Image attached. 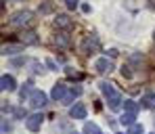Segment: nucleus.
<instances>
[{
	"label": "nucleus",
	"instance_id": "1",
	"mask_svg": "<svg viewBox=\"0 0 155 134\" xmlns=\"http://www.w3.org/2000/svg\"><path fill=\"white\" fill-rule=\"evenodd\" d=\"M31 21V13L29 11H19L11 17V25L13 27H21V25H27Z\"/></svg>",
	"mask_w": 155,
	"mask_h": 134
},
{
	"label": "nucleus",
	"instance_id": "2",
	"mask_svg": "<svg viewBox=\"0 0 155 134\" xmlns=\"http://www.w3.org/2000/svg\"><path fill=\"white\" fill-rule=\"evenodd\" d=\"M46 101H48V99H46V94H44L42 90H34V92L29 94V105H31V107H44Z\"/></svg>",
	"mask_w": 155,
	"mask_h": 134
},
{
	"label": "nucleus",
	"instance_id": "3",
	"mask_svg": "<svg viewBox=\"0 0 155 134\" xmlns=\"http://www.w3.org/2000/svg\"><path fill=\"white\" fill-rule=\"evenodd\" d=\"M82 51L86 54H90V53H97L99 51V40L94 38V36H88L84 42H82Z\"/></svg>",
	"mask_w": 155,
	"mask_h": 134
},
{
	"label": "nucleus",
	"instance_id": "4",
	"mask_svg": "<svg viewBox=\"0 0 155 134\" xmlns=\"http://www.w3.org/2000/svg\"><path fill=\"white\" fill-rule=\"evenodd\" d=\"M94 69L99 71V74H109V71H113V63L109 61V59H97V63H94Z\"/></svg>",
	"mask_w": 155,
	"mask_h": 134
},
{
	"label": "nucleus",
	"instance_id": "5",
	"mask_svg": "<svg viewBox=\"0 0 155 134\" xmlns=\"http://www.w3.org/2000/svg\"><path fill=\"white\" fill-rule=\"evenodd\" d=\"M42 119H44V117H42L40 113L29 115V117H27V122H25V126L31 130V132H38V130H40V126H42Z\"/></svg>",
	"mask_w": 155,
	"mask_h": 134
},
{
	"label": "nucleus",
	"instance_id": "6",
	"mask_svg": "<svg viewBox=\"0 0 155 134\" xmlns=\"http://www.w3.org/2000/svg\"><path fill=\"white\" fill-rule=\"evenodd\" d=\"M23 51V42H19V44H13V42H8V44H4L2 46V53L4 54H17Z\"/></svg>",
	"mask_w": 155,
	"mask_h": 134
},
{
	"label": "nucleus",
	"instance_id": "7",
	"mask_svg": "<svg viewBox=\"0 0 155 134\" xmlns=\"http://www.w3.org/2000/svg\"><path fill=\"white\" fill-rule=\"evenodd\" d=\"M69 115H71L74 119H84V117H86V107H84V105H74V107L69 109Z\"/></svg>",
	"mask_w": 155,
	"mask_h": 134
},
{
	"label": "nucleus",
	"instance_id": "8",
	"mask_svg": "<svg viewBox=\"0 0 155 134\" xmlns=\"http://www.w3.org/2000/svg\"><path fill=\"white\" fill-rule=\"evenodd\" d=\"M51 96L54 99V101H63V99H65V86H63V84H57V86H52Z\"/></svg>",
	"mask_w": 155,
	"mask_h": 134
},
{
	"label": "nucleus",
	"instance_id": "9",
	"mask_svg": "<svg viewBox=\"0 0 155 134\" xmlns=\"http://www.w3.org/2000/svg\"><path fill=\"white\" fill-rule=\"evenodd\" d=\"M54 25L61 27V29H69V27H71V21H69V17H67V15H57Z\"/></svg>",
	"mask_w": 155,
	"mask_h": 134
},
{
	"label": "nucleus",
	"instance_id": "10",
	"mask_svg": "<svg viewBox=\"0 0 155 134\" xmlns=\"http://www.w3.org/2000/svg\"><path fill=\"white\" fill-rule=\"evenodd\" d=\"M0 86H2V90H15V78L13 76H2V80H0Z\"/></svg>",
	"mask_w": 155,
	"mask_h": 134
},
{
	"label": "nucleus",
	"instance_id": "11",
	"mask_svg": "<svg viewBox=\"0 0 155 134\" xmlns=\"http://www.w3.org/2000/svg\"><path fill=\"white\" fill-rule=\"evenodd\" d=\"M38 40H40V38H38L34 31H23V34H21V42H23V44H38Z\"/></svg>",
	"mask_w": 155,
	"mask_h": 134
},
{
	"label": "nucleus",
	"instance_id": "12",
	"mask_svg": "<svg viewBox=\"0 0 155 134\" xmlns=\"http://www.w3.org/2000/svg\"><path fill=\"white\" fill-rule=\"evenodd\" d=\"M107 103H109V109H113V111H117V109L122 107V96H120V94L115 92L113 96H109V99H107Z\"/></svg>",
	"mask_w": 155,
	"mask_h": 134
},
{
	"label": "nucleus",
	"instance_id": "13",
	"mask_svg": "<svg viewBox=\"0 0 155 134\" xmlns=\"http://www.w3.org/2000/svg\"><path fill=\"white\" fill-rule=\"evenodd\" d=\"M99 88H101V92H103V94L107 96V99L115 94V90H113V84H107V82H101V84H99Z\"/></svg>",
	"mask_w": 155,
	"mask_h": 134
},
{
	"label": "nucleus",
	"instance_id": "14",
	"mask_svg": "<svg viewBox=\"0 0 155 134\" xmlns=\"http://www.w3.org/2000/svg\"><path fill=\"white\" fill-rule=\"evenodd\" d=\"M84 134H103V132L99 130V126L94 122H88V124H84Z\"/></svg>",
	"mask_w": 155,
	"mask_h": 134
},
{
	"label": "nucleus",
	"instance_id": "15",
	"mask_svg": "<svg viewBox=\"0 0 155 134\" xmlns=\"http://www.w3.org/2000/svg\"><path fill=\"white\" fill-rule=\"evenodd\" d=\"M80 92H82L80 88H71V90H69V92L65 94V99H63V103H71V101H74L76 96H80Z\"/></svg>",
	"mask_w": 155,
	"mask_h": 134
},
{
	"label": "nucleus",
	"instance_id": "16",
	"mask_svg": "<svg viewBox=\"0 0 155 134\" xmlns=\"http://www.w3.org/2000/svg\"><path fill=\"white\" fill-rule=\"evenodd\" d=\"M120 122H122L124 126H134V113H124V115L120 117Z\"/></svg>",
	"mask_w": 155,
	"mask_h": 134
},
{
	"label": "nucleus",
	"instance_id": "17",
	"mask_svg": "<svg viewBox=\"0 0 155 134\" xmlns=\"http://www.w3.org/2000/svg\"><path fill=\"white\" fill-rule=\"evenodd\" d=\"M54 42H57L59 46H67V44H69V38H67V34H57V36H54Z\"/></svg>",
	"mask_w": 155,
	"mask_h": 134
},
{
	"label": "nucleus",
	"instance_id": "18",
	"mask_svg": "<svg viewBox=\"0 0 155 134\" xmlns=\"http://www.w3.org/2000/svg\"><path fill=\"white\" fill-rule=\"evenodd\" d=\"M124 109H126V113H136L138 111V105L134 101H124Z\"/></svg>",
	"mask_w": 155,
	"mask_h": 134
},
{
	"label": "nucleus",
	"instance_id": "19",
	"mask_svg": "<svg viewBox=\"0 0 155 134\" xmlns=\"http://www.w3.org/2000/svg\"><path fill=\"white\" fill-rule=\"evenodd\" d=\"M126 134H145V130H143V126L140 124H134V126H130L128 132Z\"/></svg>",
	"mask_w": 155,
	"mask_h": 134
},
{
	"label": "nucleus",
	"instance_id": "20",
	"mask_svg": "<svg viewBox=\"0 0 155 134\" xmlns=\"http://www.w3.org/2000/svg\"><path fill=\"white\" fill-rule=\"evenodd\" d=\"M34 92V88H31V84H23V88H21V92H19V96L23 99V96H27V94H31Z\"/></svg>",
	"mask_w": 155,
	"mask_h": 134
},
{
	"label": "nucleus",
	"instance_id": "21",
	"mask_svg": "<svg viewBox=\"0 0 155 134\" xmlns=\"http://www.w3.org/2000/svg\"><path fill=\"white\" fill-rule=\"evenodd\" d=\"M67 8H78V0H65Z\"/></svg>",
	"mask_w": 155,
	"mask_h": 134
},
{
	"label": "nucleus",
	"instance_id": "22",
	"mask_svg": "<svg viewBox=\"0 0 155 134\" xmlns=\"http://www.w3.org/2000/svg\"><path fill=\"white\" fill-rule=\"evenodd\" d=\"M15 115H17V117H25L27 111H25V109H15Z\"/></svg>",
	"mask_w": 155,
	"mask_h": 134
},
{
	"label": "nucleus",
	"instance_id": "23",
	"mask_svg": "<svg viewBox=\"0 0 155 134\" xmlns=\"http://www.w3.org/2000/svg\"><path fill=\"white\" fill-rule=\"evenodd\" d=\"M122 76H126V78H130V76H132L130 67H122Z\"/></svg>",
	"mask_w": 155,
	"mask_h": 134
},
{
	"label": "nucleus",
	"instance_id": "24",
	"mask_svg": "<svg viewBox=\"0 0 155 134\" xmlns=\"http://www.w3.org/2000/svg\"><path fill=\"white\" fill-rule=\"evenodd\" d=\"M143 107H151V96H145L143 99Z\"/></svg>",
	"mask_w": 155,
	"mask_h": 134
},
{
	"label": "nucleus",
	"instance_id": "25",
	"mask_svg": "<svg viewBox=\"0 0 155 134\" xmlns=\"http://www.w3.org/2000/svg\"><path fill=\"white\" fill-rule=\"evenodd\" d=\"M51 4H48V2H46V4H44V6H42V8H40V13H51Z\"/></svg>",
	"mask_w": 155,
	"mask_h": 134
},
{
	"label": "nucleus",
	"instance_id": "26",
	"mask_svg": "<svg viewBox=\"0 0 155 134\" xmlns=\"http://www.w3.org/2000/svg\"><path fill=\"white\" fill-rule=\"evenodd\" d=\"M8 130H11V126H8L6 122H2V132H8Z\"/></svg>",
	"mask_w": 155,
	"mask_h": 134
},
{
	"label": "nucleus",
	"instance_id": "27",
	"mask_svg": "<svg viewBox=\"0 0 155 134\" xmlns=\"http://www.w3.org/2000/svg\"><path fill=\"white\" fill-rule=\"evenodd\" d=\"M109 57H111V59H115V57H117V51H115V48H111V51H109Z\"/></svg>",
	"mask_w": 155,
	"mask_h": 134
},
{
	"label": "nucleus",
	"instance_id": "28",
	"mask_svg": "<svg viewBox=\"0 0 155 134\" xmlns=\"http://www.w3.org/2000/svg\"><path fill=\"white\" fill-rule=\"evenodd\" d=\"M74 134H76V132H74Z\"/></svg>",
	"mask_w": 155,
	"mask_h": 134
},
{
	"label": "nucleus",
	"instance_id": "29",
	"mask_svg": "<svg viewBox=\"0 0 155 134\" xmlns=\"http://www.w3.org/2000/svg\"><path fill=\"white\" fill-rule=\"evenodd\" d=\"M153 134H155V132H153Z\"/></svg>",
	"mask_w": 155,
	"mask_h": 134
}]
</instances>
